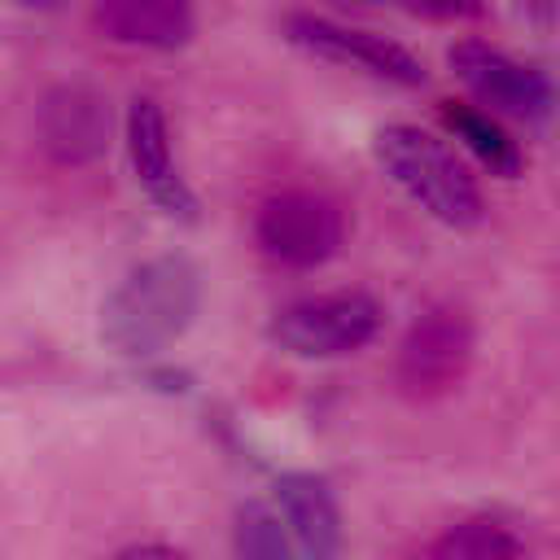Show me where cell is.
Returning a JSON list of instances; mask_svg holds the SVG:
<instances>
[{"mask_svg": "<svg viewBox=\"0 0 560 560\" xmlns=\"http://www.w3.org/2000/svg\"><path fill=\"white\" fill-rule=\"evenodd\" d=\"M118 556H166V560H171V556H179V551H175V547H158V542H136V547H122Z\"/></svg>", "mask_w": 560, "mask_h": 560, "instance_id": "2e32d148", "label": "cell"}, {"mask_svg": "<svg viewBox=\"0 0 560 560\" xmlns=\"http://www.w3.org/2000/svg\"><path fill=\"white\" fill-rule=\"evenodd\" d=\"M477 332L459 306H429L398 341L394 385L411 402H438L455 394L472 368Z\"/></svg>", "mask_w": 560, "mask_h": 560, "instance_id": "3957f363", "label": "cell"}, {"mask_svg": "<svg viewBox=\"0 0 560 560\" xmlns=\"http://www.w3.org/2000/svg\"><path fill=\"white\" fill-rule=\"evenodd\" d=\"M232 547H236V556H249V560H284V556H293V538L284 529V516L276 508L258 503V499L236 508Z\"/></svg>", "mask_w": 560, "mask_h": 560, "instance_id": "5bb4252c", "label": "cell"}, {"mask_svg": "<svg viewBox=\"0 0 560 560\" xmlns=\"http://www.w3.org/2000/svg\"><path fill=\"white\" fill-rule=\"evenodd\" d=\"M92 22L114 39V44H136V48H184L197 31L192 4L188 0H96Z\"/></svg>", "mask_w": 560, "mask_h": 560, "instance_id": "8fae6325", "label": "cell"}, {"mask_svg": "<svg viewBox=\"0 0 560 560\" xmlns=\"http://www.w3.org/2000/svg\"><path fill=\"white\" fill-rule=\"evenodd\" d=\"M521 551H525V542L494 516L459 521L442 538L429 542V556H438V560H512Z\"/></svg>", "mask_w": 560, "mask_h": 560, "instance_id": "4fadbf2b", "label": "cell"}, {"mask_svg": "<svg viewBox=\"0 0 560 560\" xmlns=\"http://www.w3.org/2000/svg\"><path fill=\"white\" fill-rule=\"evenodd\" d=\"M438 114H442L446 131H451L490 175H503V179H516V175H521V166H525L521 144L503 131V122H499L494 114H481V109H472V105H464V101H442Z\"/></svg>", "mask_w": 560, "mask_h": 560, "instance_id": "7c38bea8", "label": "cell"}, {"mask_svg": "<svg viewBox=\"0 0 560 560\" xmlns=\"http://www.w3.org/2000/svg\"><path fill=\"white\" fill-rule=\"evenodd\" d=\"M127 153H131V171H136L140 188L149 192V201L162 214L184 219V223L197 219V197L188 192V184L175 171L166 114L153 96H136L127 109Z\"/></svg>", "mask_w": 560, "mask_h": 560, "instance_id": "9c48e42d", "label": "cell"}, {"mask_svg": "<svg viewBox=\"0 0 560 560\" xmlns=\"http://www.w3.org/2000/svg\"><path fill=\"white\" fill-rule=\"evenodd\" d=\"M341 4H381V0H341Z\"/></svg>", "mask_w": 560, "mask_h": 560, "instance_id": "ac0fdd59", "label": "cell"}, {"mask_svg": "<svg viewBox=\"0 0 560 560\" xmlns=\"http://www.w3.org/2000/svg\"><path fill=\"white\" fill-rule=\"evenodd\" d=\"M416 18H429V22H477L486 18V0H389Z\"/></svg>", "mask_w": 560, "mask_h": 560, "instance_id": "9a60e30c", "label": "cell"}, {"mask_svg": "<svg viewBox=\"0 0 560 560\" xmlns=\"http://www.w3.org/2000/svg\"><path fill=\"white\" fill-rule=\"evenodd\" d=\"M276 503L284 516V529L293 534V551L311 560H328L341 551V512L324 477L315 472H280L276 477Z\"/></svg>", "mask_w": 560, "mask_h": 560, "instance_id": "30bf717a", "label": "cell"}, {"mask_svg": "<svg viewBox=\"0 0 560 560\" xmlns=\"http://www.w3.org/2000/svg\"><path fill=\"white\" fill-rule=\"evenodd\" d=\"M267 332L280 350L298 359H337L363 350L381 332V306L359 289L319 293L284 306Z\"/></svg>", "mask_w": 560, "mask_h": 560, "instance_id": "277c9868", "label": "cell"}, {"mask_svg": "<svg viewBox=\"0 0 560 560\" xmlns=\"http://www.w3.org/2000/svg\"><path fill=\"white\" fill-rule=\"evenodd\" d=\"M372 153H376L381 171L438 223H446V228L481 223V214H486L481 188L472 184L464 162L438 136H429L411 122H389L376 131Z\"/></svg>", "mask_w": 560, "mask_h": 560, "instance_id": "7a4b0ae2", "label": "cell"}, {"mask_svg": "<svg viewBox=\"0 0 560 560\" xmlns=\"http://www.w3.org/2000/svg\"><path fill=\"white\" fill-rule=\"evenodd\" d=\"M18 4H22V9H57L61 0H18Z\"/></svg>", "mask_w": 560, "mask_h": 560, "instance_id": "e0dca14e", "label": "cell"}, {"mask_svg": "<svg viewBox=\"0 0 560 560\" xmlns=\"http://www.w3.org/2000/svg\"><path fill=\"white\" fill-rule=\"evenodd\" d=\"M201 306V271L184 254H162L127 271L101 306V337L127 359L166 350L188 332Z\"/></svg>", "mask_w": 560, "mask_h": 560, "instance_id": "6da1fadb", "label": "cell"}, {"mask_svg": "<svg viewBox=\"0 0 560 560\" xmlns=\"http://www.w3.org/2000/svg\"><path fill=\"white\" fill-rule=\"evenodd\" d=\"M284 35H289V44H298L302 52H311L319 61L359 66V70H368L376 79H389V83H402V88L424 83V66L402 44H394L385 35L354 31V26H341V22L319 18V13H293L284 22Z\"/></svg>", "mask_w": 560, "mask_h": 560, "instance_id": "52a82bcc", "label": "cell"}, {"mask_svg": "<svg viewBox=\"0 0 560 560\" xmlns=\"http://www.w3.org/2000/svg\"><path fill=\"white\" fill-rule=\"evenodd\" d=\"M39 144L57 166H88L109 149V105L88 83H57L44 92L39 114Z\"/></svg>", "mask_w": 560, "mask_h": 560, "instance_id": "ba28073f", "label": "cell"}, {"mask_svg": "<svg viewBox=\"0 0 560 560\" xmlns=\"http://www.w3.org/2000/svg\"><path fill=\"white\" fill-rule=\"evenodd\" d=\"M254 236L267 258L311 271V267H324L341 249L346 219L332 197L311 192V188H289V192H276L271 201H262V210L254 219Z\"/></svg>", "mask_w": 560, "mask_h": 560, "instance_id": "8992f818", "label": "cell"}, {"mask_svg": "<svg viewBox=\"0 0 560 560\" xmlns=\"http://www.w3.org/2000/svg\"><path fill=\"white\" fill-rule=\"evenodd\" d=\"M455 79L481 101L490 105V114H503V118H516L525 127H542L556 109V92H551V79L534 66H521L516 57L499 52L494 44L486 39H455L451 52H446Z\"/></svg>", "mask_w": 560, "mask_h": 560, "instance_id": "5b68a950", "label": "cell"}]
</instances>
